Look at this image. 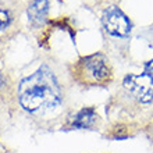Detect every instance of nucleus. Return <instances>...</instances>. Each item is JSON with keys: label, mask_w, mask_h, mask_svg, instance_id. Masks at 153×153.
Listing matches in <instances>:
<instances>
[{"label": "nucleus", "mask_w": 153, "mask_h": 153, "mask_svg": "<svg viewBox=\"0 0 153 153\" xmlns=\"http://www.w3.org/2000/svg\"><path fill=\"white\" fill-rule=\"evenodd\" d=\"M103 27L110 33L111 36L125 38L128 36L131 32V22H129L128 17L121 11L118 7H109L103 13Z\"/></svg>", "instance_id": "obj_4"}, {"label": "nucleus", "mask_w": 153, "mask_h": 153, "mask_svg": "<svg viewBox=\"0 0 153 153\" xmlns=\"http://www.w3.org/2000/svg\"><path fill=\"white\" fill-rule=\"evenodd\" d=\"M49 11L48 0H33L28 7V18L33 25H40L46 21Z\"/></svg>", "instance_id": "obj_5"}, {"label": "nucleus", "mask_w": 153, "mask_h": 153, "mask_svg": "<svg viewBox=\"0 0 153 153\" xmlns=\"http://www.w3.org/2000/svg\"><path fill=\"white\" fill-rule=\"evenodd\" d=\"M124 88L134 99L143 105L153 102V78L149 74L143 73L141 75L125 76Z\"/></svg>", "instance_id": "obj_3"}, {"label": "nucleus", "mask_w": 153, "mask_h": 153, "mask_svg": "<svg viewBox=\"0 0 153 153\" xmlns=\"http://www.w3.org/2000/svg\"><path fill=\"white\" fill-rule=\"evenodd\" d=\"M20 103L29 113L50 111L61 103L60 86L46 65L21 81Z\"/></svg>", "instance_id": "obj_1"}, {"label": "nucleus", "mask_w": 153, "mask_h": 153, "mask_svg": "<svg viewBox=\"0 0 153 153\" xmlns=\"http://www.w3.org/2000/svg\"><path fill=\"white\" fill-rule=\"evenodd\" d=\"M8 24H10V14H8V11L0 8V29L7 28Z\"/></svg>", "instance_id": "obj_7"}, {"label": "nucleus", "mask_w": 153, "mask_h": 153, "mask_svg": "<svg viewBox=\"0 0 153 153\" xmlns=\"http://www.w3.org/2000/svg\"><path fill=\"white\" fill-rule=\"evenodd\" d=\"M97 113L93 109H82L74 117L73 125L75 128H92L97 121Z\"/></svg>", "instance_id": "obj_6"}, {"label": "nucleus", "mask_w": 153, "mask_h": 153, "mask_svg": "<svg viewBox=\"0 0 153 153\" xmlns=\"http://www.w3.org/2000/svg\"><path fill=\"white\" fill-rule=\"evenodd\" d=\"M75 70L76 75L86 84H103L111 78L109 60L99 53L81 59Z\"/></svg>", "instance_id": "obj_2"}, {"label": "nucleus", "mask_w": 153, "mask_h": 153, "mask_svg": "<svg viewBox=\"0 0 153 153\" xmlns=\"http://www.w3.org/2000/svg\"><path fill=\"white\" fill-rule=\"evenodd\" d=\"M146 74H149L150 76L153 78V60H150L148 64H146V70H145Z\"/></svg>", "instance_id": "obj_8"}]
</instances>
